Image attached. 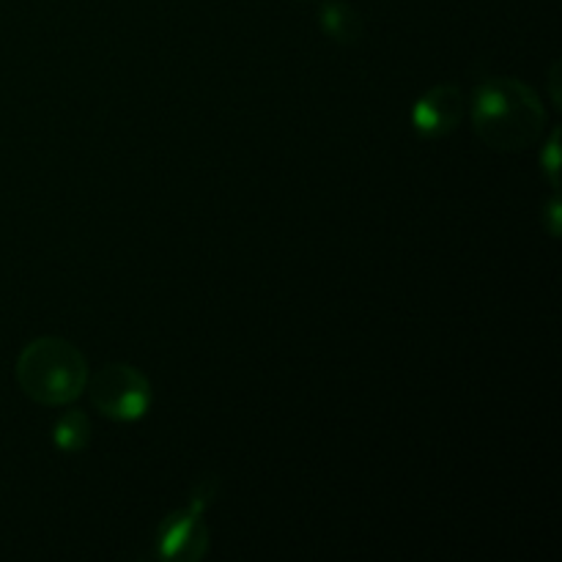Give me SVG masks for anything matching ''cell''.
Listing matches in <instances>:
<instances>
[{"instance_id": "277c9868", "label": "cell", "mask_w": 562, "mask_h": 562, "mask_svg": "<svg viewBox=\"0 0 562 562\" xmlns=\"http://www.w3.org/2000/svg\"><path fill=\"white\" fill-rule=\"evenodd\" d=\"M217 494V481H203L195 486L184 508L165 516L157 530V558L176 562H198L209 552V525L203 519Z\"/></svg>"}, {"instance_id": "52a82bcc", "label": "cell", "mask_w": 562, "mask_h": 562, "mask_svg": "<svg viewBox=\"0 0 562 562\" xmlns=\"http://www.w3.org/2000/svg\"><path fill=\"white\" fill-rule=\"evenodd\" d=\"M91 423H88L86 412L66 409L64 415L55 420L53 426V445L66 456H77L88 450L91 445Z\"/></svg>"}, {"instance_id": "7a4b0ae2", "label": "cell", "mask_w": 562, "mask_h": 562, "mask_svg": "<svg viewBox=\"0 0 562 562\" xmlns=\"http://www.w3.org/2000/svg\"><path fill=\"white\" fill-rule=\"evenodd\" d=\"M16 384L22 393L42 406H71L88 384V362L86 355L75 344L64 338L31 340L20 351L14 366Z\"/></svg>"}, {"instance_id": "8992f818", "label": "cell", "mask_w": 562, "mask_h": 562, "mask_svg": "<svg viewBox=\"0 0 562 562\" xmlns=\"http://www.w3.org/2000/svg\"><path fill=\"white\" fill-rule=\"evenodd\" d=\"M318 25L327 33V38H333L340 47H351L366 36V20L346 0H324L318 9Z\"/></svg>"}, {"instance_id": "5b68a950", "label": "cell", "mask_w": 562, "mask_h": 562, "mask_svg": "<svg viewBox=\"0 0 562 562\" xmlns=\"http://www.w3.org/2000/svg\"><path fill=\"white\" fill-rule=\"evenodd\" d=\"M464 113L467 99L461 88L450 86V82H439V86H431L415 99V104H412V126L420 137L439 140V137H448L450 132H456Z\"/></svg>"}, {"instance_id": "ba28073f", "label": "cell", "mask_w": 562, "mask_h": 562, "mask_svg": "<svg viewBox=\"0 0 562 562\" xmlns=\"http://www.w3.org/2000/svg\"><path fill=\"white\" fill-rule=\"evenodd\" d=\"M558 140H560V132L552 130V135H549V140L543 143V148H541V168H543V173H547L549 184H552V187L560 184V146H558Z\"/></svg>"}, {"instance_id": "6da1fadb", "label": "cell", "mask_w": 562, "mask_h": 562, "mask_svg": "<svg viewBox=\"0 0 562 562\" xmlns=\"http://www.w3.org/2000/svg\"><path fill=\"white\" fill-rule=\"evenodd\" d=\"M547 108L516 77H483L470 97L472 132L494 151H525L543 140Z\"/></svg>"}, {"instance_id": "3957f363", "label": "cell", "mask_w": 562, "mask_h": 562, "mask_svg": "<svg viewBox=\"0 0 562 562\" xmlns=\"http://www.w3.org/2000/svg\"><path fill=\"white\" fill-rule=\"evenodd\" d=\"M93 409L113 423H135L151 409V382L143 371L126 362H110L102 371L88 376L86 384Z\"/></svg>"}]
</instances>
